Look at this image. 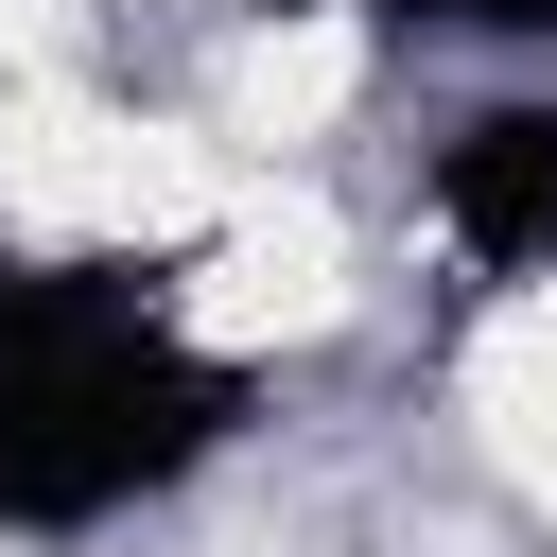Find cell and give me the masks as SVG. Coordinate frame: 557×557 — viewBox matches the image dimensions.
Segmentation results:
<instances>
[{
    "label": "cell",
    "instance_id": "1",
    "mask_svg": "<svg viewBox=\"0 0 557 557\" xmlns=\"http://www.w3.org/2000/svg\"><path fill=\"white\" fill-rule=\"evenodd\" d=\"M0 209L35 244H191L226 209L209 139L139 122V104H87V87H17L0 104Z\"/></svg>",
    "mask_w": 557,
    "mask_h": 557
},
{
    "label": "cell",
    "instance_id": "2",
    "mask_svg": "<svg viewBox=\"0 0 557 557\" xmlns=\"http://www.w3.org/2000/svg\"><path fill=\"white\" fill-rule=\"evenodd\" d=\"M331 313H348V226H331L313 191H244V209L191 226L174 331H209V348H296V331H331Z\"/></svg>",
    "mask_w": 557,
    "mask_h": 557
},
{
    "label": "cell",
    "instance_id": "3",
    "mask_svg": "<svg viewBox=\"0 0 557 557\" xmlns=\"http://www.w3.org/2000/svg\"><path fill=\"white\" fill-rule=\"evenodd\" d=\"M348 87H366V35H348L331 0H296V17H261V35L226 52V139H313Z\"/></svg>",
    "mask_w": 557,
    "mask_h": 557
},
{
    "label": "cell",
    "instance_id": "4",
    "mask_svg": "<svg viewBox=\"0 0 557 557\" xmlns=\"http://www.w3.org/2000/svg\"><path fill=\"white\" fill-rule=\"evenodd\" d=\"M470 400H487L505 470H522V487L557 505V278H540V296H522V313H505V331L470 348Z\"/></svg>",
    "mask_w": 557,
    "mask_h": 557
},
{
    "label": "cell",
    "instance_id": "5",
    "mask_svg": "<svg viewBox=\"0 0 557 557\" xmlns=\"http://www.w3.org/2000/svg\"><path fill=\"white\" fill-rule=\"evenodd\" d=\"M35 35H52V0H0V52H35Z\"/></svg>",
    "mask_w": 557,
    "mask_h": 557
}]
</instances>
